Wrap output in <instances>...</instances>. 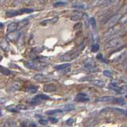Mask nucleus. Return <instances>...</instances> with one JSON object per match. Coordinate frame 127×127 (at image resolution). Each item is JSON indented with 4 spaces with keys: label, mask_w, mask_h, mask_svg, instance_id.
Wrapping results in <instances>:
<instances>
[{
    "label": "nucleus",
    "mask_w": 127,
    "mask_h": 127,
    "mask_svg": "<svg viewBox=\"0 0 127 127\" xmlns=\"http://www.w3.org/2000/svg\"><path fill=\"white\" fill-rule=\"evenodd\" d=\"M7 101V99L6 98H0V105H3L4 103H6Z\"/></svg>",
    "instance_id": "nucleus-42"
},
{
    "label": "nucleus",
    "mask_w": 127,
    "mask_h": 127,
    "mask_svg": "<svg viewBox=\"0 0 127 127\" xmlns=\"http://www.w3.org/2000/svg\"><path fill=\"white\" fill-rule=\"evenodd\" d=\"M74 122V118H69L67 121H66V125L71 126Z\"/></svg>",
    "instance_id": "nucleus-39"
},
{
    "label": "nucleus",
    "mask_w": 127,
    "mask_h": 127,
    "mask_svg": "<svg viewBox=\"0 0 127 127\" xmlns=\"http://www.w3.org/2000/svg\"><path fill=\"white\" fill-rule=\"evenodd\" d=\"M119 31V29L117 28V27H112V28H110L104 34V37L105 38H110L111 37H113V36H115L117 33Z\"/></svg>",
    "instance_id": "nucleus-5"
},
{
    "label": "nucleus",
    "mask_w": 127,
    "mask_h": 127,
    "mask_svg": "<svg viewBox=\"0 0 127 127\" xmlns=\"http://www.w3.org/2000/svg\"><path fill=\"white\" fill-rule=\"evenodd\" d=\"M86 94H85V93H79V94H78V95H77V97H86Z\"/></svg>",
    "instance_id": "nucleus-44"
},
{
    "label": "nucleus",
    "mask_w": 127,
    "mask_h": 127,
    "mask_svg": "<svg viewBox=\"0 0 127 127\" xmlns=\"http://www.w3.org/2000/svg\"><path fill=\"white\" fill-rule=\"evenodd\" d=\"M84 47H85V45L81 44L80 46L78 47V49L77 50H75L72 53L64 54V55L60 57V60H62V61H69V60H72L75 59L76 57H78V56H79L81 51L82 50V49Z\"/></svg>",
    "instance_id": "nucleus-1"
},
{
    "label": "nucleus",
    "mask_w": 127,
    "mask_h": 127,
    "mask_svg": "<svg viewBox=\"0 0 127 127\" xmlns=\"http://www.w3.org/2000/svg\"><path fill=\"white\" fill-rule=\"evenodd\" d=\"M70 66H71L70 64L66 63V64H62L54 66V68H55L56 70H62V69L66 68H70Z\"/></svg>",
    "instance_id": "nucleus-18"
},
{
    "label": "nucleus",
    "mask_w": 127,
    "mask_h": 127,
    "mask_svg": "<svg viewBox=\"0 0 127 127\" xmlns=\"http://www.w3.org/2000/svg\"><path fill=\"white\" fill-rule=\"evenodd\" d=\"M15 2H14V5L15 6H17V5H19L21 2H22V0H15V1H14Z\"/></svg>",
    "instance_id": "nucleus-49"
},
{
    "label": "nucleus",
    "mask_w": 127,
    "mask_h": 127,
    "mask_svg": "<svg viewBox=\"0 0 127 127\" xmlns=\"http://www.w3.org/2000/svg\"><path fill=\"white\" fill-rule=\"evenodd\" d=\"M105 0H95V2H93V7H102V5L103 4Z\"/></svg>",
    "instance_id": "nucleus-26"
},
{
    "label": "nucleus",
    "mask_w": 127,
    "mask_h": 127,
    "mask_svg": "<svg viewBox=\"0 0 127 127\" xmlns=\"http://www.w3.org/2000/svg\"><path fill=\"white\" fill-rule=\"evenodd\" d=\"M19 37H20V33L19 31H17V30L16 31L9 33L7 34V38L12 41H16L17 40H19Z\"/></svg>",
    "instance_id": "nucleus-9"
},
{
    "label": "nucleus",
    "mask_w": 127,
    "mask_h": 127,
    "mask_svg": "<svg viewBox=\"0 0 127 127\" xmlns=\"http://www.w3.org/2000/svg\"><path fill=\"white\" fill-rule=\"evenodd\" d=\"M91 83L97 87H103L105 85V82L101 80H91Z\"/></svg>",
    "instance_id": "nucleus-19"
},
{
    "label": "nucleus",
    "mask_w": 127,
    "mask_h": 127,
    "mask_svg": "<svg viewBox=\"0 0 127 127\" xmlns=\"http://www.w3.org/2000/svg\"><path fill=\"white\" fill-rule=\"evenodd\" d=\"M38 122L41 124V125H43V126H46L47 125L48 123V121L47 120H45V119H40L38 121Z\"/></svg>",
    "instance_id": "nucleus-40"
},
{
    "label": "nucleus",
    "mask_w": 127,
    "mask_h": 127,
    "mask_svg": "<svg viewBox=\"0 0 127 127\" xmlns=\"http://www.w3.org/2000/svg\"><path fill=\"white\" fill-rule=\"evenodd\" d=\"M46 0H38V2H40V3H42V4L45 3V2H46Z\"/></svg>",
    "instance_id": "nucleus-51"
},
{
    "label": "nucleus",
    "mask_w": 127,
    "mask_h": 127,
    "mask_svg": "<svg viewBox=\"0 0 127 127\" xmlns=\"http://www.w3.org/2000/svg\"><path fill=\"white\" fill-rule=\"evenodd\" d=\"M90 24H91L93 28H95V26H96V22H95V19L93 18H90Z\"/></svg>",
    "instance_id": "nucleus-41"
},
{
    "label": "nucleus",
    "mask_w": 127,
    "mask_h": 127,
    "mask_svg": "<svg viewBox=\"0 0 127 127\" xmlns=\"http://www.w3.org/2000/svg\"><path fill=\"white\" fill-rule=\"evenodd\" d=\"M109 87H110V88H113V87H119V83H116V82L111 83H110Z\"/></svg>",
    "instance_id": "nucleus-35"
},
{
    "label": "nucleus",
    "mask_w": 127,
    "mask_h": 127,
    "mask_svg": "<svg viewBox=\"0 0 127 127\" xmlns=\"http://www.w3.org/2000/svg\"><path fill=\"white\" fill-rule=\"evenodd\" d=\"M31 127H36L35 123H31Z\"/></svg>",
    "instance_id": "nucleus-52"
},
{
    "label": "nucleus",
    "mask_w": 127,
    "mask_h": 127,
    "mask_svg": "<svg viewBox=\"0 0 127 127\" xmlns=\"http://www.w3.org/2000/svg\"><path fill=\"white\" fill-rule=\"evenodd\" d=\"M83 17V14L82 13H78V14H75L74 15H72L70 17V19L72 21H74V22H76V21H79L80 19H81V18Z\"/></svg>",
    "instance_id": "nucleus-20"
},
{
    "label": "nucleus",
    "mask_w": 127,
    "mask_h": 127,
    "mask_svg": "<svg viewBox=\"0 0 127 127\" xmlns=\"http://www.w3.org/2000/svg\"><path fill=\"white\" fill-rule=\"evenodd\" d=\"M97 58L99 59V60H101L102 61H103V62H105V63H107L106 60H105L103 58V57H102V54H98V56H97Z\"/></svg>",
    "instance_id": "nucleus-43"
},
{
    "label": "nucleus",
    "mask_w": 127,
    "mask_h": 127,
    "mask_svg": "<svg viewBox=\"0 0 127 127\" xmlns=\"http://www.w3.org/2000/svg\"><path fill=\"white\" fill-rule=\"evenodd\" d=\"M114 102H116V103H118V104H124L125 103V99H122V98H118V99H114Z\"/></svg>",
    "instance_id": "nucleus-27"
},
{
    "label": "nucleus",
    "mask_w": 127,
    "mask_h": 127,
    "mask_svg": "<svg viewBox=\"0 0 127 127\" xmlns=\"http://www.w3.org/2000/svg\"><path fill=\"white\" fill-rule=\"evenodd\" d=\"M23 2H24V3L28 4V3H30V2H31V0H23Z\"/></svg>",
    "instance_id": "nucleus-50"
},
{
    "label": "nucleus",
    "mask_w": 127,
    "mask_h": 127,
    "mask_svg": "<svg viewBox=\"0 0 127 127\" xmlns=\"http://www.w3.org/2000/svg\"><path fill=\"white\" fill-rule=\"evenodd\" d=\"M103 75H105V76H106V77H110L112 75V73H111L110 71L105 70V71H103Z\"/></svg>",
    "instance_id": "nucleus-34"
},
{
    "label": "nucleus",
    "mask_w": 127,
    "mask_h": 127,
    "mask_svg": "<svg viewBox=\"0 0 127 127\" xmlns=\"http://www.w3.org/2000/svg\"><path fill=\"white\" fill-rule=\"evenodd\" d=\"M83 69L86 70L87 72H93L94 71L98 70V68H96L93 65V63L90 60V61H86L85 63V64L83 65Z\"/></svg>",
    "instance_id": "nucleus-7"
},
{
    "label": "nucleus",
    "mask_w": 127,
    "mask_h": 127,
    "mask_svg": "<svg viewBox=\"0 0 127 127\" xmlns=\"http://www.w3.org/2000/svg\"><path fill=\"white\" fill-rule=\"evenodd\" d=\"M81 23H78L77 25H75V26H74V29H80V28H81Z\"/></svg>",
    "instance_id": "nucleus-48"
},
{
    "label": "nucleus",
    "mask_w": 127,
    "mask_h": 127,
    "mask_svg": "<svg viewBox=\"0 0 127 127\" xmlns=\"http://www.w3.org/2000/svg\"><path fill=\"white\" fill-rule=\"evenodd\" d=\"M0 72H1L2 74H3L5 75H10L12 74V72L11 70H9L8 68L3 67V66L0 65Z\"/></svg>",
    "instance_id": "nucleus-17"
},
{
    "label": "nucleus",
    "mask_w": 127,
    "mask_h": 127,
    "mask_svg": "<svg viewBox=\"0 0 127 127\" xmlns=\"http://www.w3.org/2000/svg\"><path fill=\"white\" fill-rule=\"evenodd\" d=\"M8 110H10V111H11V112H14V113H18V112H19L18 109H16V108H15V109H14V108H13V109H10V108H9Z\"/></svg>",
    "instance_id": "nucleus-46"
},
{
    "label": "nucleus",
    "mask_w": 127,
    "mask_h": 127,
    "mask_svg": "<svg viewBox=\"0 0 127 127\" xmlns=\"http://www.w3.org/2000/svg\"><path fill=\"white\" fill-rule=\"evenodd\" d=\"M29 23V19L28 18H25V19H23L22 21H20V22L18 23V29H23L24 28L25 26H26L27 24Z\"/></svg>",
    "instance_id": "nucleus-16"
},
{
    "label": "nucleus",
    "mask_w": 127,
    "mask_h": 127,
    "mask_svg": "<svg viewBox=\"0 0 127 127\" xmlns=\"http://www.w3.org/2000/svg\"><path fill=\"white\" fill-rule=\"evenodd\" d=\"M33 12L32 9H22V10H10V11H7L6 14H7V17H14V16H17V15H19V14H22L24 13H31Z\"/></svg>",
    "instance_id": "nucleus-4"
},
{
    "label": "nucleus",
    "mask_w": 127,
    "mask_h": 127,
    "mask_svg": "<svg viewBox=\"0 0 127 127\" xmlns=\"http://www.w3.org/2000/svg\"><path fill=\"white\" fill-rule=\"evenodd\" d=\"M16 109H18V110H25L27 109V107H26V106H25V105L20 104V105L16 106Z\"/></svg>",
    "instance_id": "nucleus-29"
},
{
    "label": "nucleus",
    "mask_w": 127,
    "mask_h": 127,
    "mask_svg": "<svg viewBox=\"0 0 127 127\" xmlns=\"http://www.w3.org/2000/svg\"><path fill=\"white\" fill-rule=\"evenodd\" d=\"M49 121H50V122H52V123H57V122H58V119L56 118H52V117H50V118H49Z\"/></svg>",
    "instance_id": "nucleus-38"
},
{
    "label": "nucleus",
    "mask_w": 127,
    "mask_h": 127,
    "mask_svg": "<svg viewBox=\"0 0 127 127\" xmlns=\"http://www.w3.org/2000/svg\"><path fill=\"white\" fill-rule=\"evenodd\" d=\"M20 87V83L19 82H14V83H12L11 85L9 87V88L7 89L8 91L10 92H14L19 89Z\"/></svg>",
    "instance_id": "nucleus-13"
},
{
    "label": "nucleus",
    "mask_w": 127,
    "mask_h": 127,
    "mask_svg": "<svg viewBox=\"0 0 127 127\" xmlns=\"http://www.w3.org/2000/svg\"><path fill=\"white\" fill-rule=\"evenodd\" d=\"M63 109H64V110H66V111H70V110H74V106L72 104H67V105L64 106Z\"/></svg>",
    "instance_id": "nucleus-24"
},
{
    "label": "nucleus",
    "mask_w": 127,
    "mask_h": 127,
    "mask_svg": "<svg viewBox=\"0 0 127 127\" xmlns=\"http://www.w3.org/2000/svg\"><path fill=\"white\" fill-rule=\"evenodd\" d=\"M27 91H28L29 93H31V94H35L37 92V88H34L33 87H29L28 89H27Z\"/></svg>",
    "instance_id": "nucleus-32"
},
{
    "label": "nucleus",
    "mask_w": 127,
    "mask_h": 127,
    "mask_svg": "<svg viewBox=\"0 0 127 127\" xmlns=\"http://www.w3.org/2000/svg\"><path fill=\"white\" fill-rule=\"evenodd\" d=\"M122 44V40L119 38H114L111 39L110 41H109L105 45V49H114V48L118 47L119 45Z\"/></svg>",
    "instance_id": "nucleus-3"
},
{
    "label": "nucleus",
    "mask_w": 127,
    "mask_h": 127,
    "mask_svg": "<svg viewBox=\"0 0 127 127\" xmlns=\"http://www.w3.org/2000/svg\"><path fill=\"white\" fill-rule=\"evenodd\" d=\"M58 17H54V18H51V19L43 20L41 22V25H47L48 23L54 24V23H56L57 22H58Z\"/></svg>",
    "instance_id": "nucleus-15"
},
{
    "label": "nucleus",
    "mask_w": 127,
    "mask_h": 127,
    "mask_svg": "<svg viewBox=\"0 0 127 127\" xmlns=\"http://www.w3.org/2000/svg\"><path fill=\"white\" fill-rule=\"evenodd\" d=\"M90 100L89 98L87 97H76V101L79 102H88Z\"/></svg>",
    "instance_id": "nucleus-25"
},
{
    "label": "nucleus",
    "mask_w": 127,
    "mask_h": 127,
    "mask_svg": "<svg viewBox=\"0 0 127 127\" xmlns=\"http://www.w3.org/2000/svg\"><path fill=\"white\" fill-rule=\"evenodd\" d=\"M115 99L116 98L114 97V96H112V95L102 96V97L96 99L95 102H114Z\"/></svg>",
    "instance_id": "nucleus-6"
},
{
    "label": "nucleus",
    "mask_w": 127,
    "mask_h": 127,
    "mask_svg": "<svg viewBox=\"0 0 127 127\" xmlns=\"http://www.w3.org/2000/svg\"><path fill=\"white\" fill-rule=\"evenodd\" d=\"M1 114H1V112H0V116H1Z\"/></svg>",
    "instance_id": "nucleus-54"
},
{
    "label": "nucleus",
    "mask_w": 127,
    "mask_h": 127,
    "mask_svg": "<svg viewBox=\"0 0 127 127\" xmlns=\"http://www.w3.org/2000/svg\"><path fill=\"white\" fill-rule=\"evenodd\" d=\"M5 1H6V0H0V3H3Z\"/></svg>",
    "instance_id": "nucleus-53"
},
{
    "label": "nucleus",
    "mask_w": 127,
    "mask_h": 127,
    "mask_svg": "<svg viewBox=\"0 0 127 127\" xmlns=\"http://www.w3.org/2000/svg\"><path fill=\"white\" fill-rule=\"evenodd\" d=\"M119 22H120L121 24H122V25H123L124 23L126 22V15H124L123 18H122V17L121 18V19L119 20Z\"/></svg>",
    "instance_id": "nucleus-37"
},
{
    "label": "nucleus",
    "mask_w": 127,
    "mask_h": 127,
    "mask_svg": "<svg viewBox=\"0 0 127 127\" xmlns=\"http://www.w3.org/2000/svg\"><path fill=\"white\" fill-rule=\"evenodd\" d=\"M0 47H1L4 51H8V49H9V44H8V42L6 41V40L2 41L1 43H0Z\"/></svg>",
    "instance_id": "nucleus-21"
},
{
    "label": "nucleus",
    "mask_w": 127,
    "mask_h": 127,
    "mask_svg": "<svg viewBox=\"0 0 127 127\" xmlns=\"http://www.w3.org/2000/svg\"><path fill=\"white\" fill-rule=\"evenodd\" d=\"M117 1V0H105V2H103V4L102 5V7L105 9L107 7H112L115 2Z\"/></svg>",
    "instance_id": "nucleus-14"
},
{
    "label": "nucleus",
    "mask_w": 127,
    "mask_h": 127,
    "mask_svg": "<svg viewBox=\"0 0 127 127\" xmlns=\"http://www.w3.org/2000/svg\"><path fill=\"white\" fill-rule=\"evenodd\" d=\"M42 50H43V47L42 46H36L33 49V51L35 53H41Z\"/></svg>",
    "instance_id": "nucleus-28"
},
{
    "label": "nucleus",
    "mask_w": 127,
    "mask_h": 127,
    "mask_svg": "<svg viewBox=\"0 0 127 127\" xmlns=\"http://www.w3.org/2000/svg\"><path fill=\"white\" fill-rule=\"evenodd\" d=\"M105 111H115V112H119V113H122L126 115V111L125 110H122V109H120V108H113V107H110V108H105L103 110H101V112H105Z\"/></svg>",
    "instance_id": "nucleus-12"
},
{
    "label": "nucleus",
    "mask_w": 127,
    "mask_h": 127,
    "mask_svg": "<svg viewBox=\"0 0 127 127\" xmlns=\"http://www.w3.org/2000/svg\"><path fill=\"white\" fill-rule=\"evenodd\" d=\"M34 79L35 80H38V81H42V80H46V76L44 75L43 74H36L34 75Z\"/></svg>",
    "instance_id": "nucleus-22"
},
{
    "label": "nucleus",
    "mask_w": 127,
    "mask_h": 127,
    "mask_svg": "<svg viewBox=\"0 0 127 127\" xmlns=\"http://www.w3.org/2000/svg\"><path fill=\"white\" fill-rule=\"evenodd\" d=\"M122 17V14H117L113 15L110 18H109L107 20L106 23L105 24V26L108 29L112 28V27H114V26H116L117 23L119 22V20L121 19V18Z\"/></svg>",
    "instance_id": "nucleus-2"
},
{
    "label": "nucleus",
    "mask_w": 127,
    "mask_h": 127,
    "mask_svg": "<svg viewBox=\"0 0 127 127\" xmlns=\"http://www.w3.org/2000/svg\"><path fill=\"white\" fill-rule=\"evenodd\" d=\"M7 127H17V125L15 122H13V121H9L7 124Z\"/></svg>",
    "instance_id": "nucleus-30"
},
{
    "label": "nucleus",
    "mask_w": 127,
    "mask_h": 127,
    "mask_svg": "<svg viewBox=\"0 0 127 127\" xmlns=\"http://www.w3.org/2000/svg\"><path fill=\"white\" fill-rule=\"evenodd\" d=\"M43 90L46 92H53L57 90V87L53 83H48V84H46V85H44Z\"/></svg>",
    "instance_id": "nucleus-10"
},
{
    "label": "nucleus",
    "mask_w": 127,
    "mask_h": 127,
    "mask_svg": "<svg viewBox=\"0 0 127 127\" xmlns=\"http://www.w3.org/2000/svg\"><path fill=\"white\" fill-rule=\"evenodd\" d=\"M98 49H99V45L98 44H94L92 46V52L96 53V52H98Z\"/></svg>",
    "instance_id": "nucleus-31"
},
{
    "label": "nucleus",
    "mask_w": 127,
    "mask_h": 127,
    "mask_svg": "<svg viewBox=\"0 0 127 127\" xmlns=\"http://www.w3.org/2000/svg\"><path fill=\"white\" fill-rule=\"evenodd\" d=\"M58 113H62V110H60V109H57V110H47L46 114L48 115H53V114H58Z\"/></svg>",
    "instance_id": "nucleus-23"
},
{
    "label": "nucleus",
    "mask_w": 127,
    "mask_h": 127,
    "mask_svg": "<svg viewBox=\"0 0 127 127\" xmlns=\"http://www.w3.org/2000/svg\"><path fill=\"white\" fill-rule=\"evenodd\" d=\"M37 102H38V99H36V98H35V99H32V101L31 102V103L34 105V104H35V103H37Z\"/></svg>",
    "instance_id": "nucleus-47"
},
{
    "label": "nucleus",
    "mask_w": 127,
    "mask_h": 127,
    "mask_svg": "<svg viewBox=\"0 0 127 127\" xmlns=\"http://www.w3.org/2000/svg\"><path fill=\"white\" fill-rule=\"evenodd\" d=\"M66 2H62V1H60V2H56V3H54V7H60V6H63V5H66Z\"/></svg>",
    "instance_id": "nucleus-36"
},
{
    "label": "nucleus",
    "mask_w": 127,
    "mask_h": 127,
    "mask_svg": "<svg viewBox=\"0 0 127 127\" xmlns=\"http://www.w3.org/2000/svg\"><path fill=\"white\" fill-rule=\"evenodd\" d=\"M38 98L40 99H46V100H48V99H50L49 96L46 95H38Z\"/></svg>",
    "instance_id": "nucleus-33"
},
{
    "label": "nucleus",
    "mask_w": 127,
    "mask_h": 127,
    "mask_svg": "<svg viewBox=\"0 0 127 127\" xmlns=\"http://www.w3.org/2000/svg\"><path fill=\"white\" fill-rule=\"evenodd\" d=\"M74 7H77V8H81V9H85V5H76L74 6Z\"/></svg>",
    "instance_id": "nucleus-45"
},
{
    "label": "nucleus",
    "mask_w": 127,
    "mask_h": 127,
    "mask_svg": "<svg viewBox=\"0 0 127 127\" xmlns=\"http://www.w3.org/2000/svg\"><path fill=\"white\" fill-rule=\"evenodd\" d=\"M17 29H18V22H11L7 26V33L9 34V33L16 31Z\"/></svg>",
    "instance_id": "nucleus-11"
},
{
    "label": "nucleus",
    "mask_w": 127,
    "mask_h": 127,
    "mask_svg": "<svg viewBox=\"0 0 127 127\" xmlns=\"http://www.w3.org/2000/svg\"><path fill=\"white\" fill-rule=\"evenodd\" d=\"M25 65L26 68H28L30 69H39L42 65L38 63H36L35 61H34V60H29V61H26L25 63Z\"/></svg>",
    "instance_id": "nucleus-8"
}]
</instances>
